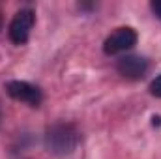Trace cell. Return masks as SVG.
<instances>
[{
  "label": "cell",
  "mask_w": 161,
  "mask_h": 159,
  "mask_svg": "<svg viewBox=\"0 0 161 159\" xmlns=\"http://www.w3.org/2000/svg\"><path fill=\"white\" fill-rule=\"evenodd\" d=\"M137 38H139V36H137L135 28H131V26H120V28H116V30L105 40L103 51H105V54H109V56L125 52V51H129L131 47H135Z\"/></svg>",
  "instance_id": "cell-3"
},
{
  "label": "cell",
  "mask_w": 161,
  "mask_h": 159,
  "mask_svg": "<svg viewBox=\"0 0 161 159\" xmlns=\"http://www.w3.org/2000/svg\"><path fill=\"white\" fill-rule=\"evenodd\" d=\"M150 8H152V11H154V15L158 17L161 21V0H154L152 4H150Z\"/></svg>",
  "instance_id": "cell-7"
},
{
  "label": "cell",
  "mask_w": 161,
  "mask_h": 159,
  "mask_svg": "<svg viewBox=\"0 0 161 159\" xmlns=\"http://www.w3.org/2000/svg\"><path fill=\"white\" fill-rule=\"evenodd\" d=\"M6 92L9 97L17 99V101H23L30 107H40L41 99V90L36 84H30L26 80H8L6 82Z\"/></svg>",
  "instance_id": "cell-4"
},
{
  "label": "cell",
  "mask_w": 161,
  "mask_h": 159,
  "mask_svg": "<svg viewBox=\"0 0 161 159\" xmlns=\"http://www.w3.org/2000/svg\"><path fill=\"white\" fill-rule=\"evenodd\" d=\"M80 142V135L73 123L58 122L45 131V148L53 156H69Z\"/></svg>",
  "instance_id": "cell-1"
},
{
  "label": "cell",
  "mask_w": 161,
  "mask_h": 159,
  "mask_svg": "<svg viewBox=\"0 0 161 159\" xmlns=\"http://www.w3.org/2000/svg\"><path fill=\"white\" fill-rule=\"evenodd\" d=\"M152 120H154V122H152L154 125H159V123H161V116H154Z\"/></svg>",
  "instance_id": "cell-8"
},
{
  "label": "cell",
  "mask_w": 161,
  "mask_h": 159,
  "mask_svg": "<svg viewBox=\"0 0 161 159\" xmlns=\"http://www.w3.org/2000/svg\"><path fill=\"white\" fill-rule=\"evenodd\" d=\"M34 23H36V13L30 9V8H25V9H19L15 13V17L11 19L9 23V28H8V34H9V40L15 45H25L28 38H30V32L34 28Z\"/></svg>",
  "instance_id": "cell-2"
},
{
  "label": "cell",
  "mask_w": 161,
  "mask_h": 159,
  "mask_svg": "<svg viewBox=\"0 0 161 159\" xmlns=\"http://www.w3.org/2000/svg\"><path fill=\"white\" fill-rule=\"evenodd\" d=\"M116 69L122 77L131 80L142 79L148 71V60L144 56H137V54H125L116 62Z\"/></svg>",
  "instance_id": "cell-5"
},
{
  "label": "cell",
  "mask_w": 161,
  "mask_h": 159,
  "mask_svg": "<svg viewBox=\"0 0 161 159\" xmlns=\"http://www.w3.org/2000/svg\"><path fill=\"white\" fill-rule=\"evenodd\" d=\"M150 94L156 96V97H161V75H158L150 82Z\"/></svg>",
  "instance_id": "cell-6"
},
{
  "label": "cell",
  "mask_w": 161,
  "mask_h": 159,
  "mask_svg": "<svg viewBox=\"0 0 161 159\" xmlns=\"http://www.w3.org/2000/svg\"><path fill=\"white\" fill-rule=\"evenodd\" d=\"M0 28H2V17H0Z\"/></svg>",
  "instance_id": "cell-9"
}]
</instances>
